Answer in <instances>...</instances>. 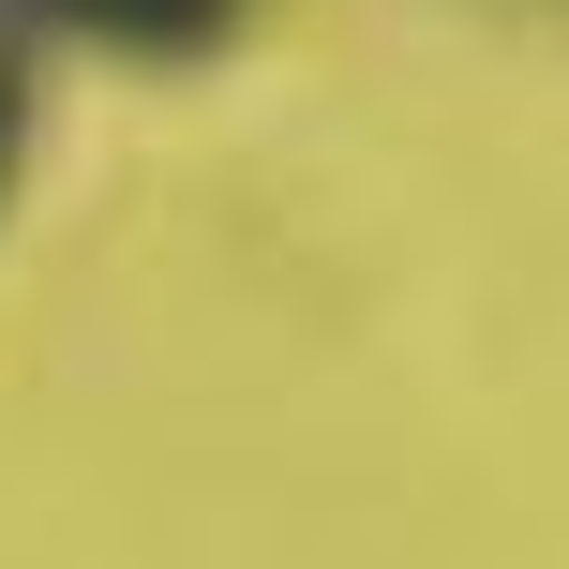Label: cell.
<instances>
[{"mask_svg":"<svg viewBox=\"0 0 569 569\" xmlns=\"http://www.w3.org/2000/svg\"><path fill=\"white\" fill-rule=\"evenodd\" d=\"M0 16L76 30V46H106V60H150V76H180V60L240 46V16H256V0H0Z\"/></svg>","mask_w":569,"mask_h":569,"instance_id":"1","label":"cell"},{"mask_svg":"<svg viewBox=\"0 0 569 569\" xmlns=\"http://www.w3.org/2000/svg\"><path fill=\"white\" fill-rule=\"evenodd\" d=\"M16 166H30V60H16V30H0V196H16Z\"/></svg>","mask_w":569,"mask_h":569,"instance_id":"2","label":"cell"}]
</instances>
